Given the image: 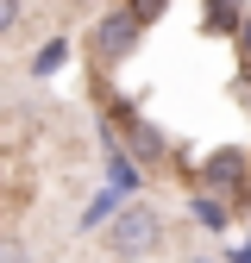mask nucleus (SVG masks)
<instances>
[{
    "mask_svg": "<svg viewBox=\"0 0 251 263\" xmlns=\"http://www.w3.org/2000/svg\"><path fill=\"white\" fill-rule=\"evenodd\" d=\"M157 245H164V219H157V207H145V201H132V207H119L113 213V251L119 257H151Z\"/></svg>",
    "mask_w": 251,
    "mask_h": 263,
    "instance_id": "1",
    "label": "nucleus"
},
{
    "mask_svg": "<svg viewBox=\"0 0 251 263\" xmlns=\"http://www.w3.org/2000/svg\"><path fill=\"white\" fill-rule=\"evenodd\" d=\"M132 44H138V19H132V7H113L101 25H94V57H101V63H119Z\"/></svg>",
    "mask_w": 251,
    "mask_h": 263,
    "instance_id": "2",
    "label": "nucleus"
},
{
    "mask_svg": "<svg viewBox=\"0 0 251 263\" xmlns=\"http://www.w3.org/2000/svg\"><path fill=\"white\" fill-rule=\"evenodd\" d=\"M201 176H207V194H245V151L226 144V151H213L201 163Z\"/></svg>",
    "mask_w": 251,
    "mask_h": 263,
    "instance_id": "3",
    "label": "nucleus"
},
{
    "mask_svg": "<svg viewBox=\"0 0 251 263\" xmlns=\"http://www.w3.org/2000/svg\"><path fill=\"white\" fill-rule=\"evenodd\" d=\"M107 176H113V194H132V188H138V163H132V157H113Z\"/></svg>",
    "mask_w": 251,
    "mask_h": 263,
    "instance_id": "4",
    "label": "nucleus"
},
{
    "mask_svg": "<svg viewBox=\"0 0 251 263\" xmlns=\"http://www.w3.org/2000/svg\"><path fill=\"white\" fill-rule=\"evenodd\" d=\"M63 57H69V38H50V44L38 50V63H31V69H38V76H50L57 63H63Z\"/></svg>",
    "mask_w": 251,
    "mask_h": 263,
    "instance_id": "5",
    "label": "nucleus"
},
{
    "mask_svg": "<svg viewBox=\"0 0 251 263\" xmlns=\"http://www.w3.org/2000/svg\"><path fill=\"white\" fill-rule=\"evenodd\" d=\"M113 207H119V194H113V188H107V194H94V207H88V226H94V219H107Z\"/></svg>",
    "mask_w": 251,
    "mask_h": 263,
    "instance_id": "6",
    "label": "nucleus"
},
{
    "mask_svg": "<svg viewBox=\"0 0 251 263\" xmlns=\"http://www.w3.org/2000/svg\"><path fill=\"white\" fill-rule=\"evenodd\" d=\"M195 213H201V219H207V226H226V207H220V201H201V207H195Z\"/></svg>",
    "mask_w": 251,
    "mask_h": 263,
    "instance_id": "7",
    "label": "nucleus"
},
{
    "mask_svg": "<svg viewBox=\"0 0 251 263\" xmlns=\"http://www.w3.org/2000/svg\"><path fill=\"white\" fill-rule=\"evenodd\" d=\"M19 25V7H13V0H0V31H13Z\"/></svg>",
    "mask_w": 251,
    "mask_h": 263,
    "instance_id": "8",
    "label": "nucleus"
},
{
    "mask_svg": "<svg viewBox=\"0 0 251 263\" xmlns=\"http://www.w3.org/2000/svg\"><path fill=\"white\" fill-rule=\"evenodd\" d=\"M239 57H245V63H251V19H245V25H239Z\"/></svg>",
    "mask_w": 251,
    "mask_h": 263,
    "instance_id": "9",
    "label": "nucleus"
},
{
    "mask_svg": "<svg viewBox=\"0 0 251 263\" xmlns=\"http://www.w3.org/2000/svg\"><path fill=\"white\" fill-rule=\"evenodd\" d=\"M0 263H25V257H19V251H0Z\"/></svg>",
    "mask_w": 251,
    "mask_h": 263,
    "instance_id": "10",
    "label": "nucleus"
},
{
    "mask_svg": "<svg viewBox=\"0 0 251 263\" xmlns=\"http://www.w3.org/2000/svg\"><path fill=\"white\" fill-rule=\"evenodd\" d=\"M239 263H251V251H245V257H239Z\"/></svg>",
    "mask_w": 251,
    "mask_h": 263,
    "instance_id": "11",
    "label": "nucleus"
},
{
    "mask_svg": "<svg viewBox=\"0 0 251 263\" xmlns=\"http://www.w3.org/2000/svg\"><path fill=\"white\" fill-rule=\"evenodd\" d=\"M195 263H207V257H195Z\"/></svg>",
    "mask_w": 251,
    "mask_h": 263,
    "instance_id": "12",
    "label": "nucleus"
}]
</instances>
